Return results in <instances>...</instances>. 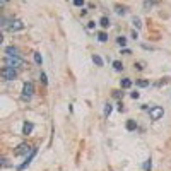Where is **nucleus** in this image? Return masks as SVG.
Segmentation results:
<instances>
[{
  "label": "nucleus",
  "instance_id": "15",
  "mask_svg": "<svg viewBox=\"0 0 171 171\" xmlns=\"http://www.w3.org/2000/svg\"><path fill=\"white\" fill-rule=\"evenodd\" d=\"M113 67H115V70H123V64H122V62H118V60H115V62H113Z\"/></svg>",
  "mask_w": 171,
  "mask_h": 171
},
{
  "label": "nucleus",
  "instance_id": "7",
  "mask_svg": "<svg viewBox=\"0 0 171 171\" xmlns=\"http://www.w3.org/2000/svg\"><path fill=\"white\" fill-rule=\"evenodd\" d=\"M29 151H33V149H31V145H29V144H21V145H19V147L16 149V151H14V154H16V156H19V154H27Z\"/></svg>",
  "mask_w": 171,
  "mask_h": 171
},
{
  "label": "nucleus",
  "instance_id": "23",
  "mask_svg": "<svg viewBox=\"0 0 171 171\" xmlns=\"http://www.w3.org/2000/svg\"><path fill=\"white\" fill-rule=\"evenodd\" d=\"M151 168H152V162H151V159H147V162L144 164V169H147V171H149Z\"/></svg>",
  "mask_w": 171,
  "mask_h": 171
},
{
  "label": "nucleus",
  "instance_id": "11",
  "mask_svg": "<svg viewBox=\"0 0 171 171\" xmlns=\"http://www.w3.org/2000/svg\"><path fill=\"white\" fill-rule=\"evenodd\" d=\"M93 62L98 65V67H103V65H104V62H103V58L99 55H93Z\"/></svg>",
  "mask_w": 171,
  "mask_h": 171
},
{
  "label": "nucleus",
  "instance_id": "9",
  "mask_svg": "<svg viewBox=\"0 0 171 171\" xmlns=\"http://www.w3.org/2000/svg\"><path fill=\"white\" fill-rule=\"evenodd\" d=\"M33 128H34V125H33V123H29V122H26V123H24V127H22V133H24V135H29V133L33 132Z\"/></svg>",
  "mask_w": 171,
  "mask_h": 171
},
{
  "label": "nucleus",
  "instance_id": "22",
  "mask_svg": "<svg viewBox=\"0 0 171 171\" xmlns=\"http://www.w3.org/2000/svg\"><path fill=\"white\" fill-rule=\"evenodd\" d=\"M116 12H118L120 16H123V14L127 12V9H125V7H116Z\"/></svg>",
  "mask_w": 171,
  "mask_h": 171
},
{
  "label": "nucleus",
  "instance_id": "8",
  "mask_svg": "<svg viewBox=\"0 0 171 171\" xmlns=\"http://www.w3.org/2000/svg\"><path fill=\"white\" fill-rule=\"evenodd\" d=\"M5 55L7 56H19V48L17 46H7L5 48Z\"/></svg>",
  "mask_w": 171,
  "mask_h": 171
},
{
  "label": "nucleus",
  "instance_id": "14",
  "mask_svg": "<svg viewBox=\"0 0 171 171\" xmlns=\"http://www.w3.org/2000/svg\"><path fill=\"white\" fill-rule=\"evenodd\" d=\"M111 111H113V106H111L110 103H106V104H104V116H106V118L110 116Z\"/></svg>",
  "mask_w": 171,
  "mask_h": 171
},
{
  "label": "nucleus",
  "instance_id": "6",
  "mask_svg": "<svg viewBox=\"0 0 171 171\" xmlns=\"http://www.w3.org/2000/svg\"><path fill=\"white\" fill-rule=\"evenodd\" d=\"M9 29L12 31H21V29H24V22L22 21H19V19H16V21H12L10 22V26H9Z\"/></svg>",
  "mask_w": 171,
  "mask_h": 171
},
{
  "label": "nucleus",
  "instance_id": "16",
  "mask_svg": "<svg viewBox=\"0 0 171 171\" xmlns=\"http://www.w3.org/2000/svg\"><path fill=\"white\" fill-rule=\"evenodd\" d=\"M127 128H128V130H135V128H137V123H135V120H128V123H127Z\"/></svg>",
  "mask_w": 171,
  "mask_h": 171
},
{
  "label": "nucleus",
  "instance_id": "13",
  "mask_svg": "<svg viewBox=\"0 0 171 171\" xmlns=\"http://www.w3.org/2000/svg\"><path fill=\"white\" fill-rule=\"evenodd\" d=\"M98 39H99L101 43H104V41L108 39V34L104 33V31H99V33H98Z\"/></svg>",
  "mask_w": 171,
  "mask_h": 171
},
{
  "label": "nucleus",
  "instance_id": "24",
  "mask_svg": "<svg viewBox=\"0 0 171 171\" xmlns=\"http://www.w3.org/2000/svg\"><path fill=\"white\" fill-rule=\"evenodd\" d=\"M74 5H75V7H84V2H82V0H75Z\"/></svg>",
  "mask_w": 171,
  "mask_h": 171
},
{
  "label": "nucleus",
  "instance_id": "25",
  "mask_svg": "<svg viewBox=\"0 0 171 171\" xmlns=\"http://www.w3.org/2000/svg\"><path fill=\"white\" fill-rule=\"evenodd\" d=\"M152 5H154V2H144V7H147V9L152 7Z\"/></svg>",
  "mask_w": 171,
  "mask_h": 171
},
{
  "label": "nucleus",
  "instance_id": "3",
  "mask_svg": "<svg viewBox=\"0 0 171 171\" xmlns=\"http://www.w3.org/2000/svg\"><path fill=\"white\" fill-rule=\"evenodd\" d=\"M33 93H34V86H33V82H26V84L22 86V99H31Z\"/></svg>",
  "mask_w": 171,
  "mask_h": 171
},
{
  "label": "nucleus",
  "instance_id": "4",
  "mask_svg": "<svg viewBox=\"0 0 171 171\" xmlns=\"http://www.w3.org/2000/svg\"><path fill=\"white\" fill-rule=\"evenodd\" d=\"M149 115H151V120H159L162 115H164V108L162 106H152L149 110Z\"/></svg>",
  "mask_w": 171,
  "mask_h": 171
},
{
  "label": "nucleus",
  "instance_id": "20",
  "mask_svg": "<svg viewBox=\"0 0 171 171\" xmlns=\"http://www.w3.org/2000/svg\"><path fill=\"white\" fill-rule=\"evenodd\" d=\"M137 86H139V87H147V86H149V81H139Z\"/></svg>",
  "mask_w": 171,
  "mask_h": 171
},
{
  "label": "nucleus",
  "instance_id": "17",
  "mask_svg": "<svg viewBox=\"0 0 171 171\" xmlns=\"http://www.w3.org/2000/svg\"><path fill=\"white\" fill-rule=\"evenodd\" d=\"M34 62H36V64H38V65H41V64H43V58H41V55H39L38 51L34 53Z\"/></svg>",
  "mask_w": 171,
  "mask_h": 171
},
{
  "label": "nucleus",
  "instance_id": "18",
  "mask_svg": "<svg viewBox=\"0 0 171 171\" xmlns=\"http://www.w3.org/2000/svg\"><path fill=\"white\" fill-rule=\"evenodd\" d=\"M132 24L133 26H135V27H137V29H139V27H140V19H139V17H133V19H132Z\"/></svg>",
  "mask_w": 171,
  "mask_h": 171
},
{
  "label": "nucleus",
  "instance_id": "2",
  "mask_svg": "<svg viewBox=\"0 0 171 171\" xmlns=\"http://www.w3.org/2000/svg\"><path fill=\"white\" fill-rule=\"evenodd\" d=\"M2 77L5 81H16L17 79V70L16 68H10V67H4L2 68Z\"/></svg>",
  "mask_w": 171,
  "mask_h": 171
},
{
  "label": "nucleus",
  "instance_id": "19",
  "mask_svg": "<svg viewBox=\"0 0 171 171\" xmlns=\"http://www.w3.org/2000/svg\"><path fill=\"white\" fill-rule=\"evenodd\" d=\"M116 41H118L120 46H125V45H127V38H123V36H118V39H116Z\"/></svg>",
  "mask_w": 171,
  "mask_h": 171
},
{
  "label": "nucleus",
  "instance_id": "1",
  "mask_svg": "<svg viewBox=\"0 0 171 171\" xmlns=\"http://www.w3.org/2000/svg\"><path fill=\"white\" fill-rule=\"evenodd\" d=\"M4 64H5V67L17 68V67H21V65L24 64V62H22V58H21V56H7V55H5Z\"/></svg>",
  "mask_w": 171,
  "mask_h": 171
},
{
  "label": "nucleus",
  "instance_id": "12",
  "mask_svg": "<svg viewBox=\"0 0 171 171\" xmlns=\"http://www.w3.org/2000/svg\"><path fill=\"white\" fill-rule=\"evenodd\" d=\"M122 87H123V89L132 87V81H130V79H122Z\"/></svg>",
  "mask_w": 171,
  "mask_h": 171
},
{
  "label": "nucleus",
  "instance_id": "10",
  "mask_svg": "<svg viewBox=\"0 0 171 171\" xmlns=\"http://www.w3.org/2000/svg\"><path fill=\"white\" fill-rule=\"evenodd\" d=\"M99 24H101V27H104V29H106V27H110V19H108L106 16H103L101 19H99Z\"/></svg>",
  "mask_w": 171,
  "mask_h": 171
},
{
  "label": "nucleus",
  "instance_id": "21",
  "mask_svg": "<svg viewBox=\"0 0 171 171\" xmlns=\"http://www.w3.org/2000/svg\"><path fill=\"white\" fill-rule=\"evenodd\" d=\"M39 79H41V82H43V84H48V79H46V74H45V72H41Z\"/></svg>",
  "mask_w": 171,
  "mask_h": 171
},
{
  "label": "nucleus",
  "instance_id": "26",
  "mask_svg": "<svg viewBox=\"0 0 171 171\" xmlns=\"http://www.w3.org/2000/svg\"><path fill=\"white\" fill-rule=\"evenodd\" d=\"M132 98H133V99L139 98V93H137V91H135V93H132Z\"/></svg>",
  "mask_w": 171,
  "mask_h": 171
},
{
  "label": "nucleus",
  "instance_id": "5",
  "mask_svg": "<svg viewBox=\"0 0 171 171\" xmlns=\"http://www.w3.org/2000/svg\"><path fill=\"white\" fill-rule=\"evenodd\" d=\"M36 152H38V149H33V151H31V154H29V156H27V158H26V161L22 162V164H19V166H17V169H19V171L26 169V168H27V166H29V164H31V161H33V158H34V156H36Z\"/></svg>",
  "mask_w": 171,
  "mask_h": 171
}]
</instances>
